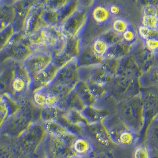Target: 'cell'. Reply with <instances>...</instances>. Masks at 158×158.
<instances>
[{"label":"cell","mask_w":158,"mask_h":158,"mask_svg":"<svg viewBox=\"0 0 158 158\" xmlns=\"http://www.w3.org/2000/svg\"><path fill=\"white\" fill-rule=\"evenodd\" d=\"M118 117L136 134L143 128L146 113L140 94L120 101L118 105Z\"/></svg>","instance_id":"1"},{"label":"cell","mask_w":158,"mask_h":158,"mask_svg":"<svg viewBox=\"0 0 158 158\" xmlns=\"http://www.w3.org/2000/svg\"><path fill=\"white\" fill-rule=\"evenodd\" d=\"M111 140L123 146H131L136 143L137 134L118 116H107L102 122Z\"/></svg>","instance_id":"2"},{"label":"cell","mask_w":158,"mask_h":158,"mask_svg":"<svg viewBox=\"0 0 158 158\" xmlns=\"http://www.w3.org/2000/svg\"><path fill=\"white\" fill-rule=\"evenodd\" d=\"M35 51L23 32H15L10 43L0 52V62L9 59L24 62Z\"/></svg>","instance_id":"3"},{"label":"cell","mask_w":158,"mask_h":158,"mask_svg":"<svg viewBox=\"0 0 158 158\" xmlns=\"http://www.w3.org/2000/svg\"><path fill=\"white\" fill-rule=\"evenodd\" d=\"M88 13L89 11L78 7L59 26L66 38L80 36L88 20Z\"/></svg>","instance_id":"4"},{"label":"cell","mask_w":158,"mask_h":158,"mask_svg":"<svg viewBox=\"0 0 158 158\" xmlns=\"http://www.w3.org/2000/svg\"><path fill=\"white\" fill-rule=\"evenodd\" d=\"M139 78L116 76L111 87L113 93L120 101L140 94Z\"/></svg>","instance_id":"5"},{"label":"cell","mask_w":158,"mask_h":158,"mask_svg":"<svg viewBox=\"0 0 158 158\" xmlns=\"http://www.w3.org/2000/svg\"><path fill=\"white\" fill-rule=\"evenodd\" d=\"M80 80L79 66L76 60L60 68L55 79L50 85L71 92Z\"/></svg>","instance_id":"6"},{"label":"cell","mask_w":158,"mask_h":158,"mask_svg":"<svg viewBox=\"0 0 158 158\" xmlns=\"http://www.w3.org/2000/svg\"><path fill=\"white\" fill-rule=\"evenodd\" d=\"M54 54L49 50L35 51L24 62L23 64L29 73L31 80L48 68L53 61Z\"/></svg>","instance_id":"7"},{"label":"cell","mask_w":158,"mask_h":158,"mask_svg":"<svg viewBox=\"0 0 158 158\" xmlns=\"http://www.w3.org/2000/svg\"><path fill=\"white\" fill-rule=\"evenodd\" d=\"M82 48L81 37L66 38V43L63 52L53 58V63L61 68L78 59Z\"/></svg>","instance_id":"8"},{"label":"cell","mask_w":158,"mask_h":158,"mask_svg":"<svg viewBox=\"0 0 158 158\" xmlns=\"http://www.w3.org/2000/svg\"><path fill=\"white\" fill-rule=\"evenodd\" d=\"M52 136V154L53 158H66L72 155V143L77 135L68 133Z\"/></svg>","instance_id":"9"},{"label":"cell","mask_w":158,"mask_h":158,"mask_svg":"<svg viewBox=\"0 0 158 158\" xmlns=\"http://www.w3.org/2000/svg\"><path fill=\"white\" fill-rule=\"evenodd\" d=\"M33 100L37 106L43 108L49 107L60 108L64 101L57 92L49 86L35 90Z\"/></svg>","instance_id":"10"},{"label":"cell","mask_w":158,"mask_h":158,"mask_svg":"<svg viewBox=\"0 0 158 158\" xmlns=\"http://www.w3.org/2000/svg\"><path fill=\"white\" fill-rule=\"evenodd\" d=\"M44 131V128L39 125L30 128L22 137V145L24 149L28 151H34L43 140Z\"/></svg>","instance_id":"11"},{"label":"cell","mask_w":158,"mask_h":158,"mask_svg":"<svg viewBox=\"0 0 158 158\" xmlns=\"http://www.w3.org/2000/svg\"><path fill=\"white\" fill-rule=\"evenodd\" d=\"M59 69L53 62L48 68L32 79V86L35 90L49 86L55 79Z\"/></svg>","instance_id":"12"},{"label":"cell","mask_w":158,"mask_h":158,"mask_svg":"<svg viewBox=\"0 0 158 158\" xmlns=\"http://www.w3.org/2000/svg\"><path fill=\"white\" fill-rule=\"evenodd\" d=\"M93 144L86 137L76 136L72 143V151L73 155L79 158H85L93 153Z\"/></svg>","instance_id":"13"},{"label":"cell","mask_w":158,"mask_h":158,"mask_svg":"<svg viewBox=\"0 0 158 158\" xmlns=\"http://www.w3.org/2000/svg\"><path fill=\"white\" fill-rule=\"evenodd\" d=\"M15 18L14 4L4 2L0 4V32L12 25Z\"/></svg>","instance_id":"14"},{"label":"cell","mask_w":158,"mask_h":158,"mask_svg":"<svg viewBox=\"0 0 158 158\" xmlns=\"http://www.w3.org/2000/svg\"><path fill=\"white\" fill-rule=\"evenodd\" d=\"M104 59L94 52L89 45L85 48L82 47L77 62L79 67H89L100 64Z\"/></svg>","instance_id":"15"},{"label":"cell","mask_w":158,"mask_h":158,"mask_svg":"<svg viewBox=\"0 0 158 158\" xmlns=\"http://www.w3.org/2000/svg\"><path fill=\"white\" fill-rule=\"evenodd\" d=\"M96 141L105 146H107L111 143V140L107 131L102 122L89 124L87 127Z\"/></svg>","instance_id":"16"},{"label":"cell","mask_w":158,"mask_h":158,"mask_svg":"<svg viewBox=\"0 0 158 158\" xmlns=\"http://www.w3.org/2000/svg\"><path fill=\"white\" fill-rule=\"evenodd\" d=\"M91 15L97 24L104 26L110 22L113 17L110 14L108 6L104 4L95 5L91 9Z\"/></svg>","instance_id":"17"},{"label":"cell","mask_w":158,"mask_h":158,"mask_svg":"<svg viewBox=\"0 0 158 158\" xmlns=\"http://www.w3.org/2000/svg\"><path fill=\"white\" fill-rule=\"evenodd\" d=\"M81 113L89 124L102 122L107 116V112L105 110L96 107L95 105L86 107Z\"/></svg>","instance_id":"18"},{"label":"cell","mask_w":158,"mask_h":158,"mask_svg":"<svg viewBox=\"0 0 158 158\" xmlns=\"http://www.w3.org/2000/svg\"><path fill=\"white\" fill-rule=\"evenodd\" d=\"M73 90L79 96V98L86 105V107L95 105L97 101L85 81L80 80Z\"/></svg>","instance_id":"19"},{"label":"cell","mask_w":158,"mask_h":158,"mask_svg":"<svg viewBox=\"0 0 158 158\" xmlns=\"http://www.w3.org/2000/svg\"><path fill=\"white\" fill-rule=\"evenodd\" d=\"M131 45L123 42L122 43L110 46L106 57L121 59L126 57L130 50Z\"/></svg>","instance_id":"20"},{"label":"cell","mask_w":158,"mask_h":158,"mask_svg":"<svg viewBox=\"0 0 158 158\" xmlns=\"http://www.w3.org/2000/svg\"><path fill=\"white\" fill-rule=\"evenodd\" d=\"M31 120V112L30 109H24L20 113L13 123V129L15 131L20 132L26 129Z\"/></svg>","instance_id":"21"},{"label":"cell","mask_w":158,"mask_h":158,"mask_svg":"<svg viewBox=\"0 0 158 158\" xmlns=\"http://www.w3.org/2000/svg\"><path fill=\"white\" fill-rule=\"evenodd\" d=\"M94 52L98 57L105 59L108 53L110 45L101 36L96 37L91 44Z\"/></svg>","instance_id":"22"},{"label":"cell","mask_w":158,"mask_h":158,"mask_svg":"<svg viewBox=\"0 0 158 158\" xmlns=\"http://www.w3.org/2000/svg\"><path fill=\"white\" fill-rule=\"evenodd\" d=\"M64 110L58 107H49L43 108L42 118L44 122L58 121Z\"/></svg>","instance_id":"23"},{"label":"cell","mask_w":158,"mask_h":158,"mask_svg":"<svg viewBox=\"0 0 158 158\" xmlns=\"http://www.w3.org/2000/svg\"><path fill=\"white\" fill-rule=\"evenodd\" d=\"M43 128L45 131H46L52 136L56 135V134H68V133L73 134L71 131L67 129L63 125H62L60 122L58 121L44 122Z\"/></svg>","instance_id":"24"},{"label":"cell","mask_w":158,"mask_h":158,"mask_svg":"<svg viewBox=\"0 0 158 158\" xmlns=\"http://www.w3.org/2000/svg\"><path fill=\"white\" fill-rule=\"evenodd\" d=\"M72 0H46L42 6L45 10L58 12L69 3Z\"/></svg>","instance_id":"25"},{"label":"cell","mask_w":158,"mask_h":158,"mask_svg":"<svg viewBox=\"0 0 158 158\" xmlns=\"http://www.w3.org/2000/svg\"><path fill=\"white\" fill-rule=\"evenodd\" d=\"M15 33V31L13 24L0 32V52L10 43Z\"/></svg>","instance_id":"26"},{"label":"cell","mask_w":158,"mask_h":158,"mask_svg":"<svg viewBox=\"0 0 158 158\" xmlns=\"http://www.w3.org/2000/svg\"><path fill=\"white\" fill-rule=\"evenodd\" d=\"M112 30L115 33L122 35L130 28V23L125 19L118 17L112 22Z\"/></svg>","instance_id":"27"},{"label":"cell","mask_w":158,"mask_h":158,"mask_svg":"<svg viewBox=\"0 0 158 158\" xmlns=\"http://www.w3.org/2000/svg\"><path fill=\"white\" fill-rule=\"evenodd\" d=\"M144 77V76H143ZM143 81H139V83L141 84L143 83V86L149 87L155 84H157L158 79H157V68L152 67L151 70L145 72V75L143 77Z\"/></svg>","instance_id":"28"},{"label":"cell","mask_w":158,"mask_h":158,"mask_svg":"<svg viewBox=\"0 0 158 158\" xmlns=\"http://www.w3.org/2000/svg\"><path fill=\"white\" fill-rule=\"evenodd\" d=\"M101 36L105 39V41L108 43L110 46L122 43L123 42L122 35L115 33L113 30L108 32H106Z\"/></svg>","instance_id":"29"},{"label":"cell","mask_w":158,"mask_h":158,"mask_svg":"<svg viewBox=\"0 0 158 158\" xmlns=\"http://www.w3.org/2000/svg\"><path fill=\"white\" fill-rule=\"evenodd\" d=\"M158 15H143L142 26L149 29L158 30Z\"/></svg>","instance_id":"30"},{"label":"cell","mask_w":158,"mask_h":158,"mask_svg":"<svg viewBox=\"0 0 158 158\" xmlns=\"http://www.w3.org/2000/svg\"><path fill=\"white\" fill-rule=\"evenodd\" d=\"M133 158H151V149L145 145L141 144L134 151Z\"/></svg>","instance_id":"31"},{"label":"cell","mask_w":158,"mask_h":158,"mask_svg":"<svg viewBox=\"0 0 158 158\" xmlns=\"http://www.w3.org/2000/svg\"><path fill=\"white\" fill-rule=\"evenodd\" d=\"M138 32L139 36L143 39V41L148 38L158 37V30L149 29L142 25L139 28Z\"/></svg>","instance_id":"32"},{"label":"cell","mask_w":158,"mask_h":158,"mask_svg":"<svg viewBox=\"0 0 158 158\" xmlns=\"http://www.w3.org/2000/svg\"><path fill=\"white\" fill-rule=\"evenodd\" d=\"M144 46L147 50L150 51L156 56L158 48V37H153L144 40Z\"/></svg>","instance_id":"33"},{"label":"cell","mask_w":158,"mask_h":158,"mask_svg":"<svg viewBox=\"0 0 158 158\" xmlns=\"http://www.w3.org/2000/svg\"><path fill=\"white\" fill-rule=\"evenodd\" d=\"M122 36L124 42L130 45L134 43L136 39V33L130 28L123 33Z\"/></svg>","instance_id":"34"},{"label":"cell","mask_w":158,"mask_h":158,"mask_svg":"<svg viewBox=\"0 0 158 158\" xmlns=\"http://www.w3.org/2000/svg\"><path fill=\"white\" fill-rule=\"evenodd\" d=\"M8 114V107L6 102L0 100V127L6 121Z\"/></svg>","instance_id":"35"},{"label":"cell","mask_w":158,"mask_h":158,"mask_svg":"<svg viewBox=\"0 0 158 158\" xmlns=\"http://www.w3.org/2000/svg\"><path fill=\"white\" fill-rule=\"evenodd\" d=\"M97 0H77L79 7L89 11L95 5Z\"/></svg>","instance_id":"36"},{"label":"cell","mask_w":158,"mask_h":158,"mask_svg":"<svg viewBox=\"0 0 158 158\" xmlns=\"http://www.w3.org/2000/svg\"><path fill=\"white\" fill-rule=\"evenodd\" d=\"M143 15H158V9L153 4H148L143 9Z\"/></svg>","instance_id":"37"},{"label":"cell","mask_w":158,"mask_h":158,"mask_svg":"<svg viewBox=\"0 0 158 158\" xmlns=\"http://www.w3.org/2000/svg\"><path fill=\"white\" fill-rule=\"evenodd\" d=\"M108 7L109 11L112 17H114L120 15L122 11V8L120 6L116 4H112L108 6Z\"/></svg>","instance_id":"38"},{"label":"cell","mask_w":158,"mask_h":158,"mask_svg":"<svg viewBox=\"0 0 158 158\" xmlns=\"http://www.w3.org/2000/svg\"><path fill=\"white\" fill-rule=\"evenodd\" d=\"M79 158L78 157H77V156H76L75 155H71V156H68V158Z\"/></svg>","instance_id":"39"},{"label":"cell","mask_w":158,"mask_h":158,"mask_svg":"<svg viewBox=\"0 0 158 158\" xmlns=\"http://www.w3.org/2000/svg\"><path fill=\"white\" fill-rule=\"evenodd\" d=\"M6 1V0H0V4H2V3H4Z\"/></svg>","instance_id":"40"},{"label":"cell","mask_w":158,"mask_h":158,"mask_svg":"<svg viewBox=\"0 0 158 158\" xmlns=\"http://www.w3.org/2000/svg\"><path fill=\"white\" fill-rule=\"evenodd\" d=\"M19 1V0H16V1Z\"/></svg>","instance_id":"41"}]
</instances>
